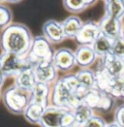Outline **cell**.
Returning a JSON list of instances; mask_svg holds the SVG:
<instances>
[{
  "label": "cell",
  "mask_w": 124,
  "mask_h": 127,
  "mask_svg": "<svg viewBox=\"0 0 124 127\" xmlns=\"http://www.w3.org/2000/svg\"><path fill=\"white\" fill-rule=\"evenodd\" d=\"M65 10L72 13V14H79L82 13L90 6L97 3V1L93 0H65L62 2Z\"/></svg>",
  "instance_id": "cell-23"
},
{
  "label": "cell",
  "mask_w": 124,
  "mask_h": 127,
  "mask_svg": "<svg viewBox=\"0 0 124 127\" xmlns=\"http://www.w3.org/2000/svg\"><path fill=\"white\" fill-rule=\"evenodd\" d=\"M82 127H83V126H82Z\"/></svg>",
  "instance_id": "cell-33"
},
{
  "label": "cell",
  "mask_w": 124,
  "mask_h": 127,
  "mask_svg": "<svg viewBox=\"0 0 124 127\" xmlns=\"http://www.w3.org/2000/svg\"><path fill=\"white\" fill-rule=\"evenodd\" d=\"M29 64L26 58L11 53L2 52L0 53V72L7 77H16L21 70Z\"/></svg>",
  "instance_id": "cell-5"
},
{
  "label": "cell",
  "mask_w": 124,
  "mask_h": 127,
  "mask_svg": "<svg viewBox=\"0 0 124 127\" xmlns=\"http://www.w3.org/2000/svg\"><path fill=\"white\" fill-rule=\"evenodd\" d=\"M53 54L54 50L52 48V43L45 36L39 35L33 39L30 51L26 56V61L31 66L42 62L52 61Z\"/></svg>",
  "instance_id": "cell-4"
},
{
  "label": "cell",
  "mask_w": 124,
  "mask_h": 127,
  "mask_svg": "<svg viewBox=\"0 0 124 127\" xmlns=\"http://www.w3.org/2000/svg\"><path fill=\"white\" fill-rule=\"evenodd\" d=\"M83 21L77 16H70L62 21L63 30L68 39H75L83 26Z\"/></svg>",
  "instance_id": "cell-17"
},
{
  "label": "cell",
  "mask_w": 124,
  "mask_h": 127,
  "mask_svg": "<svg viewBox=\"0 0 124 127\" xmlns=\"http://www.w3.org/2000/svg\"><path fill=\"white\" fill-rule=\"evenodd\" d=\"M112 54L124 60V38L120 37L119 39L114 41Z\"/></svg>",
  "instance_id": "cell-25"
},
{
  "label": "cell",
  "mask_w": 124,
  "mask_h": 127,
  "mask_svg": "<svg viewBox=\"0 0 124 127\" xmlns=\"http://www.w3.org/2000/svg\"><path fill=\"white\" fill-rule=\"evenodd\" d=\"M5 79H6V77L0 72V89H1L2 85H3V84H4V82H5Z\"/></svg>",
  "instance_id": "cell-29"
},
{
  "label": "cell",
  "mask_w": 124,
  "mask_h": 127,
  "mask_svg": "<svg viewBox=\"0 0 124 127\" xmlns=\"http://www.w3.org/2000/svg\"><path fill=\"white\" fill-rule=\"evenodd\" d=\"M113 45H114L113 40L107 38L104 35H100L91 47H92L94 53H96L97 57L101 59L112 53Z\"/></svg>",
  "instance_id": "cell-19"
},
{
  "label": "cell",
  "mask_w": 124,
  "mask_h": 127,
  "mask_svg": "<svg viewBox=\"0 0 124 127\" xmlns=\"http://www.w3.org/2000/svg\"><path fill=\"white\" fill-rule=\"evenodd\" d=\"M45 110L46 107H44L43 105L30 102V104L24 111L23 117L31 124H39Z\"/></svg>",
  "instance_id": "cell-22"
},
{
  "label": "cell",
  "mask_w": 124,
  "mask_h": 127,
  "mask_svg": "<svg viewBox=\"0 0 124 127\" xmlns=\"http://www.w3.org/2000/svg\"><path fill=\"white\" fill-rule=\"evenodd\" d=\"M83 103L89 106L92 110L97 109L102 112H108L114 105V98L98 88H93L87 91L83 99Z\"/></svg>",
  "instance_id": "cell-6"
},
{
  "label": "cell",
  "mask_w": 124,
  "mask_h": 127,
  "mask_svg": "<svg viewBox=\"0 0 124 127\" xmlns=\"http://www.w3.org/2000/svg\"><path fill=\"white\" fill-rule=\"evenodd\" d=\"M34 37L30 29L23 23H11L0 35V49L2 52L17 54L26 58Z\"/></svg>",
  "instance_id": "cell-1"
},
{
  "label": "cell",
  "mask_w": 124,
  "mask_h": 127,
  "mask_svg": "<svg viewBox=\"0 0 124 127\" xmlns=\"http://www.w3.org/2000/svg\"><path fill=\"white\" fill-rule=\"evenodd\" d=\"M101 35L98 22L93 21H85L77 34L75 40L79 46H92L97 38Z\"/></svg>",
  "instance_id": "cell-7"
},
{
  "label": "cell",
  "mask_w": 124,
  "mask_h": 127,
  "mask_svg": "<svg viewBox=\"0 0 124 127\" xmlns=\"http://www.w3.org/2000/svg\"><path fill=\"white\" fill-rule=\"evenodd\" d=\"M36 82L46 85H53L57 80V72L58 70L55 68L52 61L42 62L33 66Z\"/></svg>",
  "instance_id": "cell-8"
},
{
  "label": "cell",
  "mask_w": 124,
  "mask_h": 127,
  "mask_svg": "<svg viewBox=\"0 0 124 127\" xmlns=\"http://www.w3.org/2000/svg\"><path fill=\"white\" fill-rule=\"evenodd\" d=\"M37 84L33 66H25L19 74L15 77V85L23 90L31 91L32 88Z\"/></svg>",
  "instance_id": "cell-15"
},
{
  "label": "cell",
  "mask_w": 124,
  "mask_h": 127,
  "mask_svg": "<svg viewBox=\"0 0 124 127\" xmlns=\"http://www.w3.org/2000/svg\"><path fill=\"white\" fill-rule=\"evenodd\" d=\"M30 102V91L23 90L17 85H12L4 91L3 103L7 110L14 115H23Z\"/></svg>",
  "instance_id": "cell-2"
},
{
  "label": "cell",
  "mask_w": 124,
  "mask_h": 127,
  "mask_svg": "<svg viewBox=\"0 0 124 127\" xmlns=\"http://www.w3.org/2000/svg\"><path fill=\"white\" fill-rule=\"evenodd\" d=\"M13 14L8 6L0 4V29H5L12 23Z\"/></svg>",
  "instance_id": "cell-24"
},
{
  "label": "cell",
  "mask_w": 124,
  "mask_h": 127,
  "mask_svg": "<svg viewBox=\"0 0 124 127\" xmlns=\"http://www.w3.org/2000/svg\"><path fill=\"white\" fill-rule=\"evenodd\" d=\"M0 97H1V89H0Z\"/></svg>",
  "instance_id": "cell-32"
},
{
  "label": "cell",
  "mask_w": 124,
  "mask_h": 127,
  "mask_svg": "<svg viewBox=\"0 0 124 127\" xmlns=\"http://www.w3.org/2000/svg\"><path fill=\"white\" fill-rule=\"evenodd\" d=\"M104 7L106 16L118 21L124 18V0H106L104 1Z\"/></svg>",
  "instance_id": "cell-18"
},
{
  "label": "cell",
  "mask_w": 124,
  "mask_h": 127,
  "mask_svg": "<svg viewBox=\"0 0 124 127\" xmlns=\"http://www.w3.org/2000/svg\"><path fill=\"white\" fill-rule=\"evenodd\" d=\"M76 77L80 85L84 86L87 89L97 88V74L89 68L81 69L76 73Z\"/></svg>",
  "instance_id": "cell-21"
},
{
  "label": "cell",
  "mask_w": 124,
  "mask_h": 127,
  "mask_svg": "<svg viewBox=\"0 0 124 127\" xmlns=\"http://www.w3.org/2000/svg\"><path fill=\"white\" fill-rule=\"evenodd\" d=\"M73 114L75 117V127L84 126L91 117L94 116L92 109L83 102L73 110Z\"/></svg>",
  "instance_id": "cell-20"
},
{
  "label": "cell",
  "mask_w": 124,
  "mask_h": 127,
  "mask_svg": "<svg viewBox=\"0 0 124 127\" xmlns=\"http://www.w3.org/2000/svg\"><path fill=\"white\" fill-rule=\"evenodd\" d=\"M114 122L120 127H124V104L118 106L114 111Z\"/></svg>",
  "instance_id": "cell-28"
},
{
  "label": "cell",
  "mask_w": 124,
  "mask_h": 127,
  "mask_svg": "<svg viewBox=\"0 0 124 127\" xmlns=\"http://www.w3.org/2000/svg\"><path fill=\"white\" fill-rule=\"evenodd\" d=\"M122 38H124V28H123V32H122Z\"/></svg>",
  "instance_id": "cell-31"
},
{
  "label": "cell",
  "mask_w": 124,
  "mask_h": 127,
  "mask_svg": "<svg viewBox=\"0 0 124 127\" xmlns=\"http://www.w3.org/2000/svg\"><path fill=\"white\" fill-rule=\"evenodd\" d=\"M100 70L112 79L124 78V60L111 53L106 57L101 58Z\"/></svg>",
  "instance_id": "cell-10"
},
{
  "label": "cell",
  "mask_w": 124,
  "mask_h": 127,
  "mask_svg": "<svg viewBox=\"0 0 124 127\" xmlns=\"http://www.w3.org/2000/svg\"><path fill=\"white\" fill-rule=\"evenodd\" d=\"M107 122L105 121L103 117H99V116H93L91 118L85 123V125L83 127H106L107 126Z\"/></svg>",
  "instance_id": "cell-26"
},
{
  "label": "cell",
  "mask_w": 124,
  "mask_h": 127,
  "mask_svg": "<svg viewBox=\"0 0 124 127\" xmlns=\"http://www.w3.org/2000/svg\"><path fill=\"white\" fill-rule=\"evenodd\" d=\"M106 127H120V126H119V125H118L116 122H114H114H112V123H108Z\"/></svg>",
  "instance_id": "cell-30"
},
{
  "label": "cell",
  "mask_w": 124,
  "mask_h": 127,
  "mask_svg": "<svg viewBox=\"0 0 124 127\" xmlns=\"http://www.w3.org/2000/svg\"><path fill=\"white\" fill-rule=\"evenodd\" d=\"M66 110L67 109L49 105L40 120V127H62V118Z\"/></svg>",
  "instance_id": "cell-12"
},
{
  "label": "cell",
  "mask_w": 124,
  "mask_h": 127,
  "mask_svg": "<svg viewBox=\"0 0 124 127\" xmlns=\"http://www.w3.org/2000/svg\"><path fill=\"white\" fill-rule=\"evenodd\" d=\"M98 25L100 28L101 35L106 36L107 38L115 41L122 37V23L121 21L115 20L114 18H111L109 16H104L103 18L98 21Z\"/></svg>",
  "instance_id": "cell-9"
},
{
  "label": "cell",
  "mask_w": 124,
  "mask_h": 127,
  "mask_svg": "<svg viewBox=\"0 0 124 127\" xmlns=\"http://www.w3.org/2000/svg\"><path fill=\"white\" fill-rule=\"evenodd\" d=\"M52 63L58 71L67 72L72 70L77 65L75 58V52L68 48H61L54 52Z\"/></svg>",
  "instance_id": "cell-11"
},
{
  "label": "cell",
  "mask_w": 124,
  "mask_h": 127,
  "mask_svg": "<svg viewBox=\"0 0 124 127\" xmlns=\"http://www.w3.org/2000/svg\"><path fill=\"white\" fill-rule=\"evenodd\" d=\"M62 127H75V117L73 111L66 110L62 118Z\"/></svg>",
  "instance_id": "cell-27"
},
{
  "label": "cell",
  "mask_w": 124,
  "mask_h": 127,
  "mask_svg": "<svg viewBox=\"0 0 124 127\" xmlns=\"http://www.w3.org/2000/svg\"><path fill=\"white\" fill-rule=\"evenodd\" d=\"M76 64L82 69L89 68L98 58L91 46H78L75 51Z\"/></svg>",
  "instance_id": "cell-14"
},
{
  "label": "cell",
  "mask_w": 124,
  "mask_h": 127,
  "mask_svg": "<svg viewBox=\"0 0 124 127\" xmlns=\"http://www.w3.org/2000/svg\"><path fill=\"white\" fill-rule=\"evenodd\" d=\"M42 31L43 36H45L52 44H59L67 39L63 30L62 22L55 20H49L46 21L43 24Z\"/></svg>",
  "instance_id": "cell-13"
},
{
  "label": "cell",
  "mask_w": 124,
  "mask_h": 127,
  "mask_svg": "<svg viewBox=\"0 0 124 127\" xmlns=\"http://www.w3.org/2000/svg\"><path fill=\"white\" fill-rule=\"evenodd\" d=\"M51 93H52L51 85L37 83L30 91L31 102L43 105L47 108L50 105Z\"/></svg>",
  "instance_id": "cell-16"
},
{
  "label": "cell",
  "mask_w": 124,
  "mask_h": 127,
  "mask_svg": "<svg viewBox=\"0 0 124 127\" xmlns=\"http://www.w3.org/2000/svg\"><path fill=\"white\" fill-rule=\"evenodd\" d=\"M51 101L53 106L71 111L82 103L76 94L65 85L62 78L58 79L52 85Z\"/></svg>",
  "instance_id": "cell-3"
}]
</instances>
